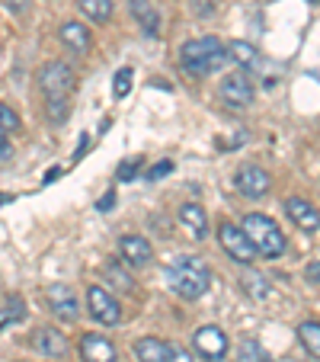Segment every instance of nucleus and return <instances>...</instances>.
I'll return each instance as SVG.
<instances>
[{
    "mask_svg": "<svg viewBox=\"0 0 320 362\" xmlns=\"http://www.w3.org/2000/svg\"><path fill=\"white\" fill-rule=\"evenodd\" d=\"M231 62L227 55V45L215 35H202V39H192L179 48V64H183L186 74L192 77H208L215 71H221Z\"/></svg>",
    "mask_w": 320,
    "mask_h": 362,
    "instance_id": "obj_1",
    "label": "nucleus"
},
{
    "mask_svg": "<svg viewBox=\"0 0 320 362\" xmlns=\"http://www.w3.org/2000/svg\"><path fill=\"white\" fill-rule=\"evenodd\" d=\"M167 279H170V288L186 301H196L208 292L211 286V273L205 267L202 257H177L167 269Z\"/></svg>",
    "mask_w": 320,
    "mask_h": 362,
    "instance_id": "obj_2",
    "label": "nucleus"
},
{
    "mask_svg": "<svg viewBox=\"0 0 320 362\" xmlns=\"http://www.w3.org/2000/svg\"><path fill=\"white\" fill-rule=\"evenodd\" d=\"M244 234L250 238V244L256 247V253H263V257H282L285 253V234H282V228L275 225L269 215H259V212H253V215H244Z\"/></svg>",
    "mask_w": 320,
    "mask_h": 362,
    "instance_id": "obj_3",
    "label": "nucleus"
},
{
    "mask_svg": "<svg viewBox=\"0 0 320 362\" xmlns=\"http://www.w3.org/2000/svg\"><path fill=\"white\" fill-rule=\"evenodd\" d=\"M39 87L48 100H68V93L77 87V74L64 62H48L39 71Z\"/></svg>",
    "mask_w": 320,
    "mask_h": 362,
    "instance_id": "obj_4",
    "label": "nucleus"
},
{
    "mask_svg": "<svg viewBox=\"0 0 320 362\" xmlns=\"http://www.w3.org/2000/svg\"><path fill=\"white\" fill-rule=\"evenodd\" d=\"M218 240H221L225 253L231 257L234 263H240V267H253V260H256V247L250 244V238L244 234V228L231 225V221H221L218 225Z\"/></svg>",
    "mask_w": 320,
    "mask_h": 362,
    "instance_id": "obj_5",
    "label": "nucleus"
},
{
    "mask_svg": "<svg viewBox=\"0 0 320 362\" xmlns=\"http://www.w3.org/2000/svg\"><path fill=\"white\" fill-rule=\"evenodd\" d=\"M218 96L227 110H247V106H253V100H256V90H253V81L247 71H234V74H227L225 81H221Z\"/></svg>",
    "mask_w": 320,
    "mask_h": 362,
    "instance_id": "obj_6",
    "label": "nucleus"
},
{
    "mask_svg": "<svg viewBox=\"0 0 320 362\" xmlns=\"http://www.w3.org/2000/svg\"><path fill=\"white\" fill-rule=\"evenodd\" d=\"M192 346H196V353L202 356V359L208 362H221L227 356V334L221 327H215V324H205V327L196 330V337H192Z\"/></svg>",
    "mask_w": 320,
    "mask_h": 362,
    "instance_id": "obj_7",
    "label": "nucleus"
},
{
    "mask_svg": "<svg viewBox=\"0 0 320 362\" xmlns=\"http://www.w3.org/2000/svg\"><path fill=\"white\" fill-rule=\"evenodd\" d=\"M87 305H90L93 321L106 324V327H116V324L122 321V308H119V301L112 298L102 286H90L87 288Z\"/></svg>",
    "mask_w": 320,
    "mask_h": 362,
    "instance_id": "obj_8",
    "label": "nucleus"
},
{
    "mask_svg": "<svg viewBox=\"0 0 320 362\" xmlns=\"http://www.w3.org/2000/svg\"><path fill=\"white\" fill-rule=\"evenodd\" d=\"M119 250H122V260L129 263L131 269H148L150 263H154V247H150V240L141 238V234H125Z\"/></svg>",
    "mask_w": 320,
    "mask_h": 362,
    "instance_id": "obj_9",
    "label": "nucleus"
},
{
    "mask_svg": "<svg viewBox=\"0 0 320 362\" xmlns=\"http://www.w3.org/2000/svg\"><path fill=\"white\" fill-rule=\"evenodd\" d=\"M234 180H237V189L244 192L247 199H263L266 192H269V186H273L269 173H266L263 167H256V164H244Z\"/></svg>",
    "mask_w": 320,
    "mask_h": 362,
    "instance_id": "obj_10",
    "label": "nucleus"
},
{
    "mask_svg": "<svg viewBox=\"0 0 320 362\" xmlns=\"http://www.w3.org/2000/svg\"><path fill=\"white\" fill-rule=\"evenodd\" d=\"M81 359L83 362H119V353H116L109 337L83 334L81 337Z\"/></svg>",
    "mask_w": 320,
    "mask_h": 362,
    "instance_id": "obj_11",
    "label": "nucleus"
},
{
    "mask_svg": "<svg viewBox=\"0 0 320 362\" xmlns=\"http://www.w3.org/2000/svg\"><path fill=\"white\" fill-rule=\"evenodd\" d=\"M48 305H52V311H55L61 321H77V315H81V308H77V298L74 292H71V286H48L45 292Z\"/></svg>",
    "mask_w": 320,
    "mask_h": 362,
    "instance_id": "obj_12",
    "label": "nucleus"
},
{
    "mask_svg": "<svg viewBox=\"0 0 320 362\" xmlns=\"http://www.w3.org/2000/svg\"><path fill=\"white\" fill-rule=\"evenodd\" d=\"M32 346L39 349L42 356H48V359H61V356L68 353V337L58 327H39L32 334Z\"/></svg>",
    "mask_w": 320,
    "mask_h": 362,
    "instance_id": "obj_13",
    "label": "nucleus"
},
{
    "mask_svg": "<svg viewBox=\"0 0 320 362\" xmlns=\"http://www.w3.org/2000/svg\"><path fill=\"white\" fill-rule=\"evenodd\" d=\"M285 212H288V218L295 221V225L301 228V231H307V234H317L320 231V212L314 209L307 199H288L285 202Z\"/></svg>",
    "mask_w": 320,
    "mask_h": 362,
    "instance_id": "obj_14",
    "label": "nucleus"
},
{
    "mask_svg": "<svg viewBox=\"0 0 320 362\" xmlns=\"http://www.w3.org/2000/svg\"><path fill=\"white\" fill-rule=\"evenodd\" d=\"M177 215H179V225H183L196 240H205V238H208V215H205L202 205L186 202V205H179Z\"/></svg>",
    "mask_w": 320,
    "mask_h": 362,
    "instance_id": "obj_15",
    "label": "nucleus"
},
{
    "mask_svg": "<svg viewBox=\"0 0 320 362\" xmlns=\"http://www.w3.org/2000/svg\"><path fill=\"white\" fill-rule=\"evenodd\" d=\"M131 349H135L138 362H170V353H173V346L164 343L160 337H141V340H135Z\"/></svg>",
    "mask_w": 320,
    "mask_h": 362,
    "instance_id": "obj_16",
    "label": "nucleus"
},
{
    "mask_svg": "<svg viewBox=\"0 0 320 362\" xmlns=\"http://www.w3.org/2000/svg\"><path fill=\"white\" fill-rule=\"evenodd\" d=\"M61 42L74 52V55H87L90 48H93V35H90V29L83 26V23H64L61 26Z\"/></svg>",
    "mask_w": 320,
    "mask_h": 362,
    "instance_id": "obj_17",
    "label": "nucleus"
},
{
    "mask_svg": "<svg viewBox=\"0 0 320 362\" xmlns=\"http://www.w3.org/2000/svg\"><path fill=\"white\" fill-rule=\"evenodd\" d=\"M129 10H131V16H135L138 26L144 29V35L154 39V35L160 33V16H157V10H154L150 0H129Z\"/></svg>",
    "mask_w": 320,
    "mask_h": 362,
    "instance_id": "obj_18",
    "label": "nucleus"
},
{
    "mask_svg": "<svg viewBox=\"0 0 320 362\" xmlns=\"http://www.w3.org/2000/svg\"><path fill=\"white\" fill-rule=\"evenodd\" d=\"M240 288H244L250 298H256V301H263V298H269V282H266V276L263 273H256L253 267H247L244 273H240Z\"/></svg>",
    "mask_w": 320,
    "mask_h": 362,
    "instance_id": "obj_19",
    "label": "nucleus"
},
{
    "mask_svg": "<svg viewBox=\"0 0 320 362\" xmlns=\"http://www.w3.org/2000/svg\"><path fill=\"white\" fill-rule=\"evenodd\" d=\"M298 340L307 349L311 359H320V321H301L298 324Z\"/></svg>",
    "mask_w": 320,
    "mask_h": 362,
    "instance_id": "obj_20",
    "label": "nucleus"
},
{
    "mask_svg": "<svg viewBox=\"0 0 320 362\" xmlns=\"http://www.w3.org/2000/svg\"><path fill=\"white\" fill-rule=\"evenodd\" d=\"M77 7L90 23H106L112 16V0H77Z\"/></svg>",
    "mask_w": 320,
    "mask_h": 362,
    "instance_id": "obj_21",
    "label": "nucleus"
},
{
    "mask_svg": "<svg viewBox=\"0 0 320 362\" xmlns=\"http://www.w3.org/2000/svg\"><path fill=\"white\" fill-rule=\"evenodd\" d=\"M102 276H106V279H109L116 288H122V292H135V279L125 273L119 260H109V263H106V267H102Z\"/></svg>",
    "mask_w": 320,
    "mask_h": 362,
    "instance_id": "obj_22",
    "label": "nucleus"
},
{
    "mask_svg": "<svg viewBox=\"0 0 320 362\" xmlns=\"http://www.w3.org/2000/svg\"><path fill=\"white\" fill-rule=\"evenodd\" d=\"M237 362H273V356L266 353L256 340H244L237 346Z\"/></svg>",
    "mask_w": 320,
    "mask_h": 362,
    "instance_id": "obj_23",
    "label": "nucleus"
},
{
    "mask_svg": "<svg viewBox=\"0 0 320 362\" xmlns=\"http://www.w3.org/2000/svg\"><path fill=\"white\" fill-rule=\"evenodd\" d=\"M23 317H26V305H23V298L20 295H10L7 301H4V311H0V327H4V324H10V321H23Z\"/></svg>",
    "mask_w": 320,
    "mask_h": 362,
    "instance_id": "obj_24",
    "label": "nucleus"
},
{
    "mask_svg": "<svg viewBox=\"0 0 320 362\" xmlns=\"http://www.w3.org/2000/svg\"><path fill=\"white\" fill-rule=\"evenodd\" d=\"M227 55H231L234 62H240L244 68L256 64V48H253L250 42H231V45H227Z\"/></svg>",
    "mask_w": 320,
    "mask_h": 362,
    "instance_id": "obj_25",
    "label": "nucleus"
},
{
    "mask_svg": "<svg viewBox=\"0 0 320 362\" xmlns=\"http://www.w3.org/2000/svg\"><path fill=\"white\" fill-rule=\"evenodd\" d=\"M141 170H144V158H129L122 167H119L116 180H119V183H131V180H135Z\"/></svg>",
    "mask_w": 320,
    "mask_h": 362,
    "instance_id": "obj_26",
    "label": "nucleus"
},
{
    "mask_svg": "<svg viewBox=\"0 0 320 362\" xmlns=\"http://www.w3.org/2000/svg\"><path fill=\"white\" fill-rule=\"evenodd\" d=\"M131 90V68H122L116 77H112V96L116 100H125Z\"/></svg>",
    "mask_w": 320,
    "mask_h": 362,
    "instance_id": "obj_27",
    "label": "nucleus"
},
{
    "mask_svg": "<svg viewBox=\"0 0 320 362\" xmlns=\"http://www.w3.org/2000/svg\"><path fill=\"white\" fill-rule=\"evenodd\" d=\"M0 129L4 132H20V116L10 110L7 103H0Z\"/></svg>",
    "mask_w": 320,
    "mask_h": 362,
    "instance_id": "obj_28",
    "label": "nucleus"
},
{
    "mask_svg": "<svg viewBox=\"0 0 320 362\" xmlns=\"http://www.w3.org/2000/svg\"><path fill=\"white\" fill-rule=\"evenodd\" d=\"M68 116H71L68 100H48V119H52V122H64Z\"/></svg>",
    "mask_w": 320,
    "mask_h": 362,
    "instance_id": "obj_29",
    "label": "nucleus"
},
{
    "mask_svg": "<svg viewBox=\"0 0 320 362\" xmlns=\"http://www.w3.org/2000/svg\"><path fill=\"white\" fill-rule=\"evenodd\" d=\"M167 173H173V160H160V164H154L148 170V180L154 183V180H160V177H167Z\"/></svg>",
    "mask_w": 320,
    "mask_h": 362,
    "instance_id": "obj_30",
    "label": "nucleus"
},
{
    "mask_svg": "<svg viewBox=\"0 0 320 362\" xmlns=\"http://www.w3.org/2000/svg\"><path fill=\"white\" fill-rule=\"evenodd\" d=\"M304 279L311 282V286H320V260L307 263V269H304Z\"/></svg>",
    "mask_w": 320,
    "mask_h": 362,
    "instance_id": "obj_31",
    "label": "nucleus"
},
{
    "mask_svg": "<svg viewBox=\"0 0 320 362\" xmlns=\"http://www.w3.org/2000/svg\"><path fill=\"white\" fill-rule=\"evenodd\" d=\"M112 205H116V189H109V192H106V196H102L100 202H96V209H100V212H109Z\"/></svg>",
    "mask_w": 320,
    "mask_h": 362,
    "instance_id": "obj_32",
    "label": "nucleus"
},
{
    "mask_svg": "<svg viewBox=\"0 0 320 362\" xmlns=\"http://www.w3.org/2000/svg\"><path fill=\"white\" fill-rule=\"evenodd\" d=\"M4 4H7L13 13H26V10H29V0H4Z\"/></svg>",
    "mask_w": 320,
    "mask_h": 362,
    "instance_id": "obj_33",
    "label": "nucleus"
},
{
    "mask_svg": "<svg viewBox=\"0 0 320 362\" xmlns=\"http://www.w3.org/2000/svg\"><path fill=\"white\" fill-rule=\"evenodd\" d=\"M170 362H192V353H186V349H179V346H173Z\"/></svg>",
    "mask_w": 320,
    "mask_h": 362,
    "instance_id": "obj_34",
    "label": "nucleus"
},
{
    "mask_svg": "<svg viewBox=\"0 0 320 362\" xmlns=\"http://www.w3.org/2000/svg\"><path fill=\"white\" fill-rule=\"evenodd\" d=\"M10 154V132L0 129V158H7Z\"/></svg>",
    "mask_w": 320,
    "mask_h": 362,
    "instance_id": "obj_35",
    "label": "nucleus"
},
{
    "mask_svg": "<svg viewBox=\"0 0 320 362\" xmlns=\"http://www.w3.org/2000/svg\"><path fill=\"white\" fill-rule=\"evenodd\" d=\"M58 173H61V170H58V167H52V170H48V173H45V183H52V180H55V177H58Z\"/></svg>",
    "mask_w": 320,
    "mask_h": 362,
    "instance_id": "obj_36",
    "label": "nucleus"
},
{
    "mask_svg": "<svg viewBox=\"0 0 320 362\" xmlns=\"http://www.w3.org/2000/svg\"><path fill=\"white\" fill-rule=\"evenodd\" d=\"M307 4H317V0H307Z\"/></svg>",
    "mask_w": 320,
    "mask_h": 362,
    "instance_id": "obj_37",
    "label": "nucleus"
}]
</instances>
